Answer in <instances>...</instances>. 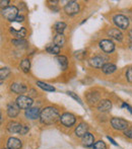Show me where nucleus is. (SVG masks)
I'll use <instances>...</instances> for the list:
<instances>
[{
    "instance_id": "f257e3e1",
    "label": "nucleus",
    "mask_w": 132,
    "mask_h": 149,
    "mask_svg": "<svg viewBox=\"0 0 132 149\" xmlns=\"http://www.w3.org/2000/svg\"><path fill=\"white\" fill-rule=\"evenodd\" d=\"M59 113L53 107H46L42 110L40 120L45 125H51L54 124L58 119H59Z\"/></svg>"
},
{
    "instance_id": "f03ea898",
    "label": "nucleus",
    "mask_w": 132,
    "mask_h": 149,
    "mask_svg": "<svg viewBox=\"0 0 132 149\" xmlns=\"http://www.w3.org/2000/svg\"><path fill=\"white\" fill-rule=\"evenodd\" d=\"M7 131L9 133H17L24 135L29 132V127L27 125H22V124L17 123V122H12L9 123L7 126Z\"/></svg>"
},
{
    "instance_id": "7ed1b4c3",
    "label": "nucleus",
    "mask_w": 132,
    "mask_h": 149,
    "mask_svg": "<svg viewBox=\"0 0 132 149\" xmlns=\"http://www.w3.org/2000/svg\"><path fill=\"white\" fill-rule=\"evenodd\" d=\"M1 13L3 17L6 18L8 22H14L18 16V9L16 6H8L1 10Z\"/></svg>"
},
{
    "instance_id": "20e7f679",
    "label": "nucleus",
    "mask_w": 132,
    "mask_h": 149,
    "mask_svg": "<svg viewBox=\"0 0 132 149\" xmlns=\"http://www.w3.org/2000/svg\"><path fill=\"white\" fill-rule=\"evenodd\" d=\"M34 102L31 97L26 95H20L17 98H16V104L18 106L20 109H22V110H28L31 107L33 106Z\"/></svg>"
},
{
    "instance_id": "39448f33",
    "label": "nucleus",
    "mask_w": 132,
    "mask_h": 149,
    "mask_svg": "<svg viewBox=\"0 0 132 149\" xmlns=\"http://www.w3.org/2000/svg\"><path fill=\"white\" fill-rule=\"evenodd\" d=\"M113 22L114 24L118 26L119 29H122V30H126L129 26V19L125 15L122 14H117L113 17Z\"/></svg>"
},
{
    "instance_id": "423d86ee",
    "label": "nucleus",
    "mask_w": 132,
    "mask_h": 149,
    "mask_svg": "<svg viewBox=\"0 0 132 149\" xmlns=\"http://www.w3.org/2000/svg\"><path fill=\"white\" fill-rule=\"evenodd\" d=\"M64 11L68 15H74V14L78 13L79 11V4L76 1H69L64 6Z\"/></svg>"
},
{
    "instance_id": "0eeeda50",
    "label": "nucleus",
    "mask_w": 132,
    "mask_h": 149,
    "mask_svg": "<svg viewBox=\"0 0 132 149\" xmlns=\"http://www.w3.org/2000/svg\"><path fill=\"white\" fill-rule=\"evenodd\" d=\"M111 125L116 130H126L128 128V122L121 118H113L111 120Z\"/></svg>"
},
{
    "instance_id": "6e6552de",
    "label": "nucleus",
    "mask_w": 132,
    "mask_h": 149,
    "mask_svg": "<svg viewBox=\"0 0 132 149\" xmlns=\"http://www.w3.org/2000/svg\"><path fill=\"white\" fill-rule=\"evenodd\" d=\"M100 48L107 54L112 53L115 50V45L111 40H102V41L99 43Z\"/></svg>"
},
{
    "instance_id": "1a4fd4ad",
    "label": "nucleus",
    "mask_w": 132,
    "mask_h": 149,
    "mask_svg": "<svg viewBox=\"0 0 132 149\" xmlns=\"http://www.w3.org/2000/svg\"><path fill=\"white\" fill-rule=\"evenodd\" d=\"M60 121L66 127H71V126H73L75 124L76 120H75V117L72 114H70V113H64L60 117Z\"/></svg>"
},
{
    "instance_id": "9d476101",
    "label": "nucleus",
    "mask_w": 132,
    "mask_h": 149,
    "mask_svg": "<svg viewBox=\"0 0 132 149\" xmlns=\"http://www.w3.org/2000/svg\"><path fill=\"white\" fill-rule=\"evenodd\" d=\"M106 63V58L103 56H95L89 60V65L95 68H103Z\"/></svg>"
},
{
    "instance_id": "9b49d317",
    "label": "nucleus",
    "mask_w": 132,
    "mask_h": 149,
    "mask_svg": "<svg viewBox=\"0 0 132 149\" xmlns=\"http://www.w3.org/2000/svg\"><path fill=\"white\" fill-rule=\"evenodd\" d=\"M24 115L29 120H37L41 116V112H40L39 108H30L28 110H26Z\"/></svg>"
},
{
    "instance_id": "f8f14e48",
    "label": "nucleus",
    "mask_w": 132,
    "mask_h": 149,
    "mask_svg": "<svg viewBox=\"0 0 132 149\" xmlns=\"http://www.w3.org/2000/svg\"><path fill=\"white\" fill-rule=\"evenodd\" d=\"M18 113H20V108H18V106L16 104V102L15 104H14V102H10V104H8L7 115L10 117V118H15V117L18 115Z\"/></svg>"
},
{
    "instance_id": "ddd939ff",
    "label": "nucleus",
    "mask_w": 132,
    "mask_h": 149,
    "mask_svg": "<svg viewBox=\"0 0 132 149\" xmlns=\"http://www.w3.org/2000/svg\"><path fill=\"white\" fill-rule=\"evenodd\" d=\"M22 146V141L17 138L11 137L7 140V148L8 149H20Z\"/></svg>"
},
{
    "instance_id": "4468645a",
    "label": "nucleus",
    "mask_w": 132,
    "mask_h": 149,
    "mask_svg": "<svg viewBox=\"0 0 132 149\" xmlns=\"http://www.w3.org/2000/svg\"><path fill=\"white\" fill-rule=\"evenodd\" d=\"M111 109H112V102L109 100H101L99 102V104H98V110H99L100 112H103V113L109 112Z\"/></svg>"
},
{
    "instance_id": "2eb2a0df",
    "label": "nucleus",
    "mask_w": 132,
    "mask_h": 149,
    "mask_svg": "<svg viewBox=\"0 0 132 149\" xmlns=\"http://www.w3.org/2000/svg\"><path fill=\"white\" fill-rule=\"evenodd\" d=\"M87 130H89V126L85 123H80L76 127V129H75V135H76L77 137L82 138L83 136L87 133Z\"/></svg>"
},
{
    "instance_id": "dca6fc26",
    "label": "nucleus",
    "mask_w": 132,
    "mask_h": 149,
    "mask_svg": "<svg viewBox=\"0 0 132 149\" xmlns=\"http://www.w3.org/2000/svg\"><path fill=\"white\" fill-rule=\"evenodd\" d=\"M95 137H94L93 134L89 133L87 132L85 136L82 137V144L85 146V147H91V146H94L95 144Z\"/></svg>"
},
{
    "instance_id": "f3484780",
    "label": "nucleus",
    "mask_w": 132,
    "mask_h": 149,
    "mask_svg": "<svg viewBox=\"0 0 132 149\" xmlns=\"http://www.w3.org/2000/svg\"><path fill=\"white\" fill-rule=\"evenodd\" d=\"M10 90L14 93L22 94L27 91V86L24 84H20V83H12L10 86Z\"/></svg>"
},
{
    "instance_id": "a211bd4d",
    "label": "nucleus",
    "mask_w": 132,
    "mask_h": 149,
    "mask_svg": "<svg viewBox=\"0 0 132 149\" xmlns=\"http://www.w3.org/2000/svg\"><path fill=\"white\" fill-rule=\"evenodd\" d=\"M108 36L111 37L112 39L116 40V41H122L123 35L118 29H111L110 31H108Z\"/></svg>"
},
{
    "instance_id": "6ab92c4d",
    "label": "nucleus",
    "mask_w": 132,
    "mask_h": 149,
    "mask_svg": "<svg viewBox=\"0 0 132 149\" xmlns=\"http://www.w3.org/2000/svg\"><path fill=\"white\" fill-rule=\"evenodd\" d=\"M116 69H117L116 65L112 64V63H106L104 65V67L102 68V70L105 74H112V73H114L116 71Z\"/></svg>"
},
{
    "instance_id": "aec40b11",
    "label": "nucleus",
    "mask_w": 132,
    "mask_h": 149,
    "mask_svg": "<svg viewBox=\"0 0 132 149\" xmlns=\"http://www.w3.org/2000/svg\"><path fill=\"white\" fill-rule=\"evenodd\" d=\"M10 33H11L15 38H17V39H24V38L27 36V30L24 28H22L18 31H15L14 29L11 28L10 29Z\"/></svg>"
},
{
    "instance_id": "412c9836",
    "label": "nucleus",
    "mask_w": 132,
    "mask_h": 149,
    "mask_svg": "<svg viewBox=\"0 0 132 149\" xmlns=\"http://www.w3.org/2000/svg\"><path fill=\"white\" fill-rule=\"evenodd\" d=\"M54 44L60 48L65 44V38H64L63 33H57L55 36V38H54Z\"/></svg>"
},
{
    "instance_id": "4be33fe9",
    "label": "nucleus",
    "mask_w": 132,
    "mask_h": 149,
    "mask_svg": "<svg viewBox=\"0 0 132 149\" xmlns=\"http://www.w3.org/2000/svg\"><path fill=\"white\" fill-rule=\"evenodd\" d=\"M47 52L51 55H58L60 53V47L56 46L55 44H52V45H49L47 48H46Z\"/></svg>"
},
{
    "instance_id": "5701e85b",
    "label": "nucleus",
    "mask_w": 132,
    "mask_h": 149,
    "mask_svg": "<svg viewBox=\"0 0 132 149\" xmlns=\"http://www.w3.org/2000/svg\"><path fill=\"white\" fill-rule=\"evenodd\" d=\"M37 85L40 87V88L46 90V91H55V87L52 86V85L48 84V83L42 82V81H37Z\"/></svg>"
},
{
    "instance_id": "b1692460",
    "label": "nucleus",
    "mask_w": 132,
    "mask_h": 149,
    "mask_svg": "<svg viewBox=\"0 0 132 149\" xmlns=\"http://www.w3.org/2000/svg\"><path fill=\"white\" fill-rule=\"evenodd\" d=\"M56 60L58 61V63H59V65L61 66V68L63 69V70H66L67 66H68V60H67V58L65 56H57Z\"/></svg>"
},
{
    "instance_id": "393cba45",
    "label": "nucleus",
    "mask_w": 132,
    "mask_h": 149,
    "mask_svg": "<svg viewBox=\"0 0 132 149\" xmlns=\"http://www.w3.org/2000/svg\"><path fill=\"white\" fill-rule=\"evenodd\" d=\"M20 68L24 73H28L31 68V62L29 59H24L20 62Z\"/></svg>"
},
{
    "instance_id": "a878e982",
    "label": "nucleus",
    "mask_w": 132,
    "mask_h": 149,
    "mask_svg": "<svg viewBox=\"0 0 132 149\" xmlns=\"http://www.w3.org/2000/svg\"><path fill=\"white\" fill-rule=\"evenodd\" d=\"M54 29H55V31H57V33H63L64 30L66 29V24L63 22H59L55 24Z\"/></svg>"
},
{
    "instance_id": "bb28decb",
    "label": "nucleus",
    "mask_w": 132,
    "mask_h": 149,
    "mask_svg": "<svg viewBox=\"0 0 132 149\" xmlns=\"http://www.w3.org/2000/svg\"><path fill=\"white\" fill-rule=\"evenodd\" d=\"M100 98V95L98 92H93V93H89L87 94V100L89 102H98Z\"/></svg>"
},
{
    "instance_id": "cd10ccee",
    "label": "nucleus",
    "mask_w": 132,
    "mask_h": 149,
    "mask_svg": "<svg viewBox=\"0 0 132 149\" xmlns=\"http://www.w3.org/2000/svg\"><path fill=\"white\" fill-rule=\"evenodd\" d=\"M10 74V70L8 68H1V70H0V76H1V81L3 80V79H5L6 77L8 76V75Z\"/></svg>"
},
{
    "instance_id": "c85d7f7f",
    "label": "nucleus",
    "mask_w": 132,
    "mask_h": 149,
    "mask_svg": "<svg viewBox=\"0 0 132 149\" xmlns=\"http://www.w3.org/2000/svg\"><path fill=\"white\" fill-rule=\"evenodd\" d=\"M93 149H107V146L104 141L100 140V141H97L95 144H94Z\"/></svg>"
},
{
    "instance_id": "c756f323",
    "label": "nucleus",
    "mask_w": 132,
    "mask_h": 149,
    "mask_svg": "<svg viewBox=\"0 0 132 149\" xmlns=\"http://www.w3.org/2000/svg\"><path fill=\"white\" fill-rule=\"evenodd\" d=\"M67 94H68V95H70L71 97H73L75 100H76L77 102H78L79 104H81V106H82V102H81L80 97H79V96H77L76 94L74 93V92H72V91H68V92H67Z\"/></svg>"
},
{
    "instance_id": "7c9ffc66",
    "label": "nucleus",
    "mask_w": 132,
    "mask_h": 149,
    "mask_svg": "<svg viewBox=\"0 0 132 149\" xmlns=\"http://www.w3.org/2000/svg\"><path fill=\"white\" fill-rule=\"evenodd\" d=\"M126 78H127V80H128V82L132 83V67L128 68V70H127V72H126Z\"/></svg>"
},
{
    "instance_id": "2f4dec72",
    "label": "nucleus",
    "mask_w": 132,
    "mask_h": 149,
    "mask_svg": "<svg viewBox=\"0 0 132 149\" xmlns=\"http://www.w3.org/2000/svg\"><path fill=\"white\" fill-rule=\"evenodd\" d=\"M124 135L126 136V137L130 138V139H132V129H126L124 131Z\"/></svg>"
},
{
    "instance_id": "473e14b6",
    "label": "nucleus",
    "mask_w": 132,
    "mask_h": 149,
    "mask_svg": "<svg viewBox=\"0 0 132 149\" xmlns=\"http://www.w3.org/2000/svg\"><path fill=\"white\" fill-rule=\"evenodd\" d=\"M12 43L15 44L16 46H22V44H27V42L22 41V40H13V41H12Z\"/></svg>"
},
{
    "instance_id": "72a5a7b5",
    "label": "nucleus",
    "mask_w": 132,
    "mask_h": 149,
    "mask_svg": "<svg viewBox=\"0 0 132 149\" xmlns=\"http://www.w3.org/2000/svg\"><path fill=\"white\" fill-rule=\"evenodd\" d=\"M0 3H1V7H2V9H3V7L4 8H6V7H8V3H9V1L8 0H5V1H3V0H1L0 1Z\"/></svg>"
},
{
    "instance_id": "f704fd0d",
    "label": "nucleus",
    "mask_w": 132,
    "mask_h": 149,
    "mask_svg": "<svg viewBox=\"0 0 132 149\" xmlns=\"http://www.w3.org/2000/svg\"><path fill=\"white\" fill-rule=\"evenodd\" d=\"M24 20V15H18L17 17L15 18V20L14 22H22Z\"/></svg>"
},
{
    "instance_id": "c9c22d12",
    "label": "nucleus",
    "mask_w": 132,
    "mask_h": 149,
    "mask_svg": "<svg viewBox=\"0 0 132 149\" xmlns=\"http://www.w3.org/2000/svg\"><path fill=\"white\" fill-rule=\"evenodd\" d=\"M122 107H123V108L128 109V111H129V112H130L131 114H132V108H131L130 106H129V104H125V102H124V104H122Z\"/></svg>"
},
{
    "instance_id": "e433bc0d",
    "label": "nucleus",
    "mask_w": 132,
    "mask_h": 149,
    "mask_svg": "<svg viewBox=\"0 0 132 149\" xmlns=\"http://www.w3.org/2000/svg\"><path fill=\"white\" fill-rule=\"evenodd\" d=\"M107 138H108V139H109V140H110V142H111V143H112V144H113V145H116V146H117V145H118V144H117V143H116V142H115V141H114V139H112V138H111V137H110V136H108V137H107Z\"/></svg>"
},
{
    "instance_id": "4c0bfd02",
    "label": "nucleus",
    "mask_w": 132,
    "mask_h": 149,
    "mask_svg": "<svg viewBox=\"0 0 132 149\" xmlns=\"http://www.w3.org/2000/svg\"><path fill=\"white\" fill-rule=\"evenodd\" d=\"M130 48L132 49V40H131V42H130Z\"/></svg>"
},
{
    "instance_id": "58836bf2",
    "label": "nucleus",
    "mask_w": 132,
    "mask_h": 149,
    "mask_svg": "<svg viewBox=\"0 0 132 149\" xmlns=\"http://www.w3.org/2000/svg\"><path fill=\"white\" fill-rule=\"evenodd\" d=\"M5 149H8V148H5Z\"/></svg>"
}]
</instances>
